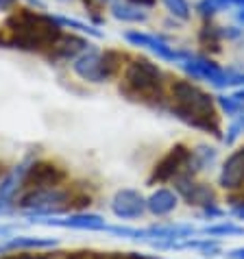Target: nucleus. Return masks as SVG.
<instances>
[{
    "label": "nucleus",
    "mask_w": 244,
    "mask_h": 259,
    "mask_svg": "<svg viewBox=\"0 0 244 259\" xmlns=\"http://www.w3.org/2000/svg\"><path fill=\"white\" fill-rule=\"evenodd\" d=\"M61 35V24L55 20V16L33 9H16L5 22V35H0V46L44 53L55 46Z\"/></svg>",
    "instance_id": "nucleus-1"
},
{
    "label": "nucleus",
    "mask_w": 244,
    "mask_h": 259,
    "mask_svg": "<svg viewBox=\"0 0 244 259\" xmlns=\"http://www.w3.org/2000/svg\"><path fill=\"white\" fill-rule=\"evenodd\" d=\"M170 111L188 126L220 138L218 103L196 83L175 81L170 85Z\"/></svg>",
    "instance_id": "nucleus-2"
},
{
    "label": "nucleus",
    "mask_w": 244,
    "mask_h": 259,
    "mask_svg": "<svg viewBox=\"0 0 244 259\" xmlns=\"http://www.w3.org/2000/svg\"><path fill=\"white\" fill-rule=\"evenodd\" d=\"M120 90L133 100L159 103L164 98V72L148 59H133L125 70Z\"/></svg>",
    "instance_id": "nucleus-3"
},
{
    "label": "nucleus",
    "mask_w": 244,
    "mask_h": 259,
    "mask_svg": "<svg viewBox=\"0 0 244 259\" xmlns=\"http://www.w3.org/2000/svg\"><path fill=\"white\" fill-rule=\"evenodd\" d=\"M74 196L63 188H39L28 190L22 198L18 200L20 211L31 215V218H50V215H59L72 207Z\"/></svg>",
    "instance_id": "nucleus-4"
},
{
    "label": "nucleus",
    "mask_w": 244,
    "mask_h": 259,
    "mask_svg": "<svg viewBox=\"0 0 244 259\" xmlns=\"http://www.w3.org/2000/svg\"><path fill=\"white\" fill-rule=\"evenodd\" d=\"M179 66L183 68L185 74H190L192 78H196V81H207L210 85H214V88H233V85L244 83V72L225 70L203 55L185 53L183 59L179 61Z\"/></svg>",
    "instance_id": "nucleus-5"
},
{
    "label": "nucleus",
    "mask_w": 244,
    "mask_h": 259,
    "mask_svg": "<svg viewBox=\"0 0 244 259\" xmlns=\"http://www.w3.org/2000/svg\"><path fill=\"white\" fill-rule=\"evenodd\" d=\"M190 155H192V150H188L183 144L172 146L168 153L155 163L153 175H150L148 181L150 183H166V181H175V179L181 175H188Z\"/></svg>",
    "instance_id": "nucleus-6"
},
{
    "label": "nucleus",
    "mask_w": 244,
    "mask_h": 259,
    "mask_svg": "<svg viewBox=\"0 0 244 259\" xmlns=\"http://www.w3.org/2000/svg\"><path fill=\"white\" fill-rule=\"evenodd\" d=\"M125 39L129 41L131 46H140V48H146L150 50L153 55H157L159 59L164 61H172V63H179L183 59V50H177L175 46H170L166 39H161L159 35H153V33H142V31H127L125 33Z\"/></svg>",
    "instance_id": "nucleus-7"
},
{
    "label": "nucleus",
    "mask_w": 244,
    "mask_h": 259,
    "mask_svg": "<svg viewBox=\"0 0 244 259\" xmlns=\"http://www.w3.org/2000/svg\"><path fill=\"white\" fill-rule=\"evenodd\" d=\"M72 70L76 76H81L83 81L88 83H107L109 81V72L105 68V59H103V53H98L96 48H88L83 55H78L76 59L72 61Z\"/></svg>",
    "instance_id": "nucleus-8"
},
{
    "label": "nucleus",
    "mask_w": 244,
    "mask_h": 259,
    "mask_svg": "<svg viewBox=\"0 0 244 259\" xmlns=\"http://www.w3.org/2000/svg\"><path fill=\"white\" fill-rule=\"evenodd\" d=\"M33 222L59 229H76V231H107V222L98 213H70L66 218L50 215V218H33Z\"/></svg>",
    "instance_id": "nucleus-9"
},
{
    "label": "nucleus",
    "mask_w": 244,
    "mask_h": 259,
    "mask_svg": "<svg viewBox=\"0 0 244 259\" xmlns=\"http://www.w3.org/2000/svg\"><path fill=\"white\" fill-rule=\"evenodd\" d=\"M175 190L185 198L188 205L203 207V209L216 205V194H214V190L205 183H196L194 179H192V175L177 177L175 179Z\"/></svg>",
    "instance_id": "nucleus-10"
},
{
    "label": "nucleus",
    "mask_w": 244,
    "mask_h": 259,
    "mask_svg": "<svg viewBox=\"0 0 244 259\" xmlns=\"http://www.w3.org/2000/svg\"><path fill=\"white\" fill-rule=\"evenodd\" d=\"M63 179H66V172H63L59 165L53 161H31L24 179V185H28L31 190H39V188H57Z\"/></svg>",
    "instance_id": "nucleus-11"
},
{
    "label": "nucleus",
    "mask_w": 244,
    "mask_h": 259,
    "mask_svg": "<svg viewBox=\"0 0 244 259\" xmlns=\"http://www.w3.org/2000/svg\"><path fill=\"white\" fill-rule=\"evenodd\" d=\"M28 165H31V159L18 163L16 168H11L3 179H0V215H5L11 209L13 200H16V194L24 188Z\"/></svg>",
    "instance_id": "nucleus-12"
},
{
    "label": "nucleus",
    "mask_w": 244,
    "mask_h": 259,
    "mask_svg": "<svg viewBox=\"0 0 244 259\" xmlns=\"http://www.w3.org/2000/svg\"><path fill=\"white\" fill-rule=\"evenodd\" d=\"M111 211L120 220H135L146 211V198L135 190H118L111 198Z\"/></svg>",
    "instance_id": "nucleus-13"
},
{
    "label": "nucleus",
    "mask_w": 244,
    "mask_h": 259,
    "mask_svg": "<svg viewBox=\"0 0 244 259\" xmlns=\"http://www.w3.org/2000/svg\"><path fill=\"white\" fill-rule=\"evenodd\" d=\"M220 188L225 190H240L244 188V148H238L225 159L218 177Z\"/></svg>",
    "instance_id": "nucleus-14"
},
{
    "label": "nucleus",
    "mask_w": 244,
    "mask_h": 259,
    "mask_svg": "<svg viewBox=\"0 0 244 259\" xmlns=\"http://www.w3.org/2000/svg\"><path fill=\"white\" fill-rule=\"evenodd\" d=\"M92 44L76 35H61L50 48V59H63V61H74L78 55H83Z\"/></svg>",
    "instance_id": "nucleus-15"
},
{
    "label": "nucleus",
    "mask_w": 244,
    "mask_h": 259,
    "mask_svg": "<svg viewBox=\"0 0 244 259\" xmlns=\"http://www.w3.org/2000/svg\"><path fill=\"white\" fill-rule=\"evenodd\" d=\"M179 205V198L177 194L172 190H166V188H159L157 192H153L150 196L146 198V211H150L157 218H161V215H168L177 209Z\"/></svg>",
    "instance_id": "nucleus-16"
},
{
    "label": "nucleus",
    "mask_w": 244,
    "mask_h": 259,
    "mask_svg": "<svg viewBox=\"0 0 244 259\" xmlns=\"http://www.w3.org/2000/svg\"><path fill=\"white\" fill-rule=\"evenodd\" d=\"M53 246H57V240H53V237L16 235L0 244V253H7V250H42V248H53Z\"/></svg>",
    "instance_id": "nucleus-17"
},
{
    "label": "nucleus",
    "mask_w": 244,
    "mask_h": 259,
    "mask_svg": "<svg viewBox=\"0 0 244 259\" xmlns=\"http://www.w3.org/2000/svg\"><path fill=\"white\" fill-rule=\"evenodd\" d=\"M111 16L120 20V22H133V24H140V22H146L148 20V13L144 11V7H138L133 3H113L111 5Z\"/></svg>",
    "instance_id": "nucleus-18"
},
{
    "label": "nucleus",
    "mask_w": 244,
    "mask_h": 259,
    "mask_svg": "<svg viewBox=\"0 0 244 259\" xmlns=\"http://www.w3.org/2000/svg\"><path fill=\"white\" fill-rule=\"evenodd\" d=\"M216 161V150L210 146H198L196 150H192L190 163H188V175H194L198 170H205L207 165H212Z\"/></svg>",
    "instance_id": "nucleus-19"
},
{
    "label": "nucleus",
    "mask_w": 244,
    "mask_h": 259,
    "mask_svg": "<svg viewBox=\"0 0 244 259\" xmlns=\"http://www.w3.org/2000/svg\"><path fill=\"white\" fill-rule=\"evenodd\" d=\"M55 20L61 24V28H74V31H78V33H88L90 37H96V39L103 37V33H100L98 28L90 26V24H85V22H81V20L66 18V16H55Z\"/></svg>",
    "instance_id": "nucleus-20"
},
{
    "label": "nucleus",
    "mask_w": 244,
    "mask_h": 259,
    "mask_svg": "<svg viewBox=\"0 0 244 259\" xmlns=\"http://www.w3.org/2000/svg\"><path fill=\"white\" fill-rule=\"evenodd\" d=\"M161 3L168 9L170 16H175L177 20H181V22H188L192 18V7L188 0H161Z\"/></svg>",
    "instance_id": "nucleus-21"
},
{
    "label": "nucleus",
    "mask_w": 244,
    "mask_h": 259,
    "mask_svg": "<svg viewBox=\"0 0 244 259\" xmlns=\"http://www.w3.org/2000/svg\"><path fill=\"white\" fill-rule=\"evenodd\" d=\"M205 235H244V227L231 225V222H220V225H210L203 229Z\"/></svg>",
    "instance_id": "nucleus-22"
},
{
    "label": "nucleus",
    "mask_w": 244,
    "mask_h": 259,
    "mask_svg": "<svg viewBox=\"0 0 244 259\" xmlns=\"http://www.w3.org/2000/svg\"><path fill=\"white\" fill-rule=\"evenodd\" d=\"M218 109H222L227 113V116H238V113H242L244 111V105L242 103H238V100H235L233 96H218Z\"/></svg>",
    "instance_id": "nucleus-23"
},
{
    "label": "nucleus",
    "mask_w": 244,
    "mask_h": 259,
    "mask_svg": "<svg viewBox=\"0 0 244 259\" xmlns=\"http://www.w3.org/2000/svg\"><path fill=\"white\" fill-rule=\"evenodd\" d=\"M242 133H244V111L238 113V116H233V122H231V124H229V128H227L225 142H227V144H233Z\"/></svg>",
    "instance_id": "nucleus-24"
},
{
    "label": "nucleus",
    "mask_w": 244,
    "mask_h": 259,
    "mask_svg": "<svg viewBox=\"0 0 244 259\" xmlns=\"http://www.w3.org/2000/svg\"><path fill=\"white\" fill-rule=\"evenodd\" d=\"M66 259H113V255L107 257L105 253H96V250H76V253L66 255Z\"/></svg>",
    "instance_id": "nucleus-25"
},
{
    "label": "nucleus",
    "mask_w": 244,
    "mask_h": 259,
    "mask_svg": "<svg viewBox=\"0 0 244 259\" xmlns=\"http://www.w3.org/2000/svg\"><path fill=\"white\" fill-rule=\"evenodd\" d=\"M196 11L207 20V18H212L214 13H218V7H216L214 0H200V3L196 5Z\"/></svg>",
    "instance_id": "nucleus-26"
},
{
    "label": "nucleus",
    "mask_w": 244,
    "mask_h": 259,
    "mask_svg": "<svg viewBox=\"0 0 244 259\" xmlns=\"http://www.w3.org/2000/svg\"><path fill=\"white\" fill-rule=\"evenodd\" d=\"M231 213L235 215V218L244 220V198H240V200H231Z\"/></svg>",
    "instance_id": "nucleus-27"
},
{
    "label": "nucleus",
    "mask_w": 244,
    "mask_h": 259,
    "mask_svg": "<svg viewBox=\"0 0 244 259\" xmlns=\"http://www.w3.org/2000/svg\"><path fill=\"white\" fill-rule=\"evenodd\" d=\"M3 259H50V257L44 253H20V255H9Z\"/></svg>",
    "instance_id": "nucleus-28"
},
{
    "label": "nucleus",
    "mask_w": 244,
    "mask_h": 259,
    "mask_svg": "<svg viewBox=\"0 0 244 259\" xmlns=\"http://www.w3.org/2000/svg\"><path fill=\"white\" fill-rule=\"evenodd\" d=\"M113 259H159V257H150L142 253H118V255H113Z\"/></svg>",
    "instance_id": "nucleus-29"
},
{
    "label": "nucleus",
    "mask_w": 244,
    "mask_h": 259,
    "mask_svg": "<svg viewBox=\"0 0 244 259\" xmlns=\"http://www.w3.org/2000/svg\"><path fill=\"white\" fill-rule=\"evenodd\" d=\"M16 5H18V0H0V11H11V9H16Z\"/></svg>",
    "instance_id": "nucleus-30"
},
{
    "label": "nucleus",
    "mask_w": 244,
    "mask_h": 259,
    "mask_svg": "<svg viewBox=\"0 0 244 259\" xmlns=\"http://www.w3.org/2000/svg\"><path fill=\"white\" fill-rule=\"evenodd\" d=\"M129 3L138 5V7H144V9H150V7L157 5V0H129Z\"/></svg>",
    "instance_id": "nucleus-31"
},
{
    "label": "nucleus",
    "mask_w": 244,
    "mask_h": 259,
    "mask_svg": "<svg viewBox=\"0 0 244 259\" xmlns=\"http://www.w3.org/2000/svg\"><path fill=\"white\" fill-rule=\"evenodd\" d=\"M227 259H244V248H233V250H229Z\"/></svg>",
    "instance_id": "nucleus-32"
},
{
    "label": "nucleus",
    "mask_w": 244,
    "mask_h": 259,
    "mask_svg": "<svg viewBox=\"0 0 244 259\" xmlns=\"http://www.w3.org/2000/svg\"><path fill=\"white\" fill-rule=\"evenodd\" d=\"M231 96H233L235 100H238V103H242V105H244V88H240V90H235V92H233V94H231Z\"/></svg>",
    "instance_id": "nucleus-33"
},
{
    "label": "nucleus",
    "mask_w": 244,
    "mask_h": 259,
    "mask_svg": "<svg viewBox=\"0 0 244 259\" xmlns=\"http://www.w3.org/2000/svg\"><path fill=\"white\" fill-rule=\"evenodd\" d=\"M238 20L244 24V7H240V11H238Z\"/></svg>",
    "instance_id": "nucleus-34"
},
{
    "label": "nucleus",
    "mask_w": 244,
    "mask_h": 259,
    "mask_svg": "<svg viewBox=\"0 0 244 259\" xmlns=\"http://www.w3.org/2000/svg\"><path fill=\"white\" fill-rule=\"evenodd\" d=\"M98 3H100V5H105V3H111V5H113V3H118V0H98Z\"/></svg>",
    "instance_id": "nucleus-35"
}]
</instances>
